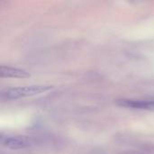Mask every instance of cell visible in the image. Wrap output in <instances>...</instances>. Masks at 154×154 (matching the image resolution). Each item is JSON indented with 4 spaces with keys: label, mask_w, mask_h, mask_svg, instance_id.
Returning <instances> with one entry per match:
<instances>
[{
    "label": "cell",
    "mask_w": 154,
    "mask_h": 154,
    "mask_svg": "<svg viewBox=\"0 0 154 154\" xmlns=\"http://www.w3.org/2000/svg\"><path fill=\"white\" fill-rule=\"evenodd\" d=\"M118 106L134 109H150L154 108V100H134V99H118L116 101Z\"/></svg>",
    "instance_id": "cell-3"
},
{
    "label": "cell",
    "mask_w": 154,
    "mask_h": 154,
    "mask_svg": "<svg viewBox=\"0 0 154 154\" xmlns=\"http://www.w3.org/2000/svg\"><path fill=\"white\" fill-rule=\"evenodd\" d=\"M2 144L10 150H22L31 148L36 144L34 139L26 136H11L2 140Z\"/></svg>",
    "instance_id": "cell-2"
},
{
    "label": "cell",
    "mask_w": 154,
    "mask_h": 154,
    "mask_svg": "<svg viewBox=\"0 0 154 154\" xmlns=\"http://www.w3.org/2000/svg\"><path fill=\"white\" fill-rule=\"evenodd\" d=\"M0 76L1 78H14V79H26L31 76V74L23 69L9 67V66H1L0 68Z\"/></svg>",
    "instance_id": "cell-4"
},
{
    "label": "cell",
    "mask_w": 154,
    "mask_h": 154,
    "mask_svg": "<svg viewBox=\"0 0 154 154\" xmlns=\"http://www.w3.org/2000/svg\"><path fill=\"white\" fill-rule=\"evenodd\" d=\"M53 86L51 85H32L27 87L12 88L4 90L2 92V97L9 100L19 99L23 97H33L36 95H40L42 93H45L51 90Z\"/></svg>",
    "instance_id": "cell-1"
}]
</instances>
